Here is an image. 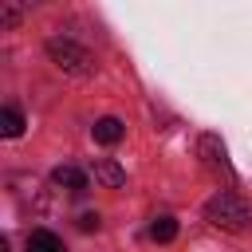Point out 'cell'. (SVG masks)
<instances>
[{"label": "cell", "mask_w": 252, "mask_h": 252, "mask_svg": "<svg viewBox=\"0 0 252 252\" xmlns=\"http://www.w3.org/2000/svg\"><path fill=\"white\" fill-rule=\"evenodd\" d=\"M205 220L217 224L220 232H248L252 228V201L240 197L236 189H217L205 201Z\"/></svg>", "instance_id": "obj_1"}, {"label": "cell", "mask_w": 252, "mask_h": 252, "mask_svg": "<svg viewBox=\"0 0 252 252\" xmlns=\"http://www.w3.org/2000/svg\"><path fill=\"white\" fill-rule=\"evenodd\" d=\"M47 55H51V63H55L59 71H67V75H75V79L94 75V55H91L83 43H75V39L51 35V39H47Z\"/></svg>", "instance_id": "obj_2"}, {"label": "cell", "mask_w": 252, "mask_h": 252, "mask_svg": "<svg viewBox=\"0 0 252 252\" xmlns=\"http://www.w3.org/2000/svg\"><path fill=\"white\" fill-rule=\"evenodd\" d=\"M197 158H201V165H205L209 177H217V181H224V185L236 181L232 161H228V150H224V142H220L217 134H201V142H197Z\"/></svg>", "instance_id": "obj_3"}, {"label": "cell", "mask_w": 252, "mask_h": 252, "mask_svg": "<svg viewBox=\"0 0 252 252\" xmlns=\"http://www.w3.org/2000/svg\"><path fill=\"white\" fill-rule=\"evenodd\" d=\"M91 173H94V181L106 185V189H122V185H126V169H122L118 161H110V158H98V161L91 165Z\"/></svg>", "instance_id": "obj_4"}, {"label": "cell", "mask_w": 252, "mask_h": 252, "mask_svg": "<svg viewBox=\"0 0 252 252\" xmlns=\"http://www.w3.org/2000/svg\"><path fill=\"white\" fill-rule=\"evenodd\" d=\"M51 181H55L59 189H67V193H83V189H87V173H83L79 165H59V169L51 173Z\"/></svg>", "instance_id": "obj_5"}, {"label": "cell", "mask_w": 252, "mask_h": 252, "mask_svg": "<svg viewBox=\"0 0 252 252\" xmlns=\"http://www.w3.org/2000/svg\"><path fill=\"white\" fill-rule=\"evenodd\" d=\"M91 134H94V142H102V146H114V142H122L126 126H122L118 118H98V122L91 126Z\"/></svg>", "instance_id": "obj_6"}, {"label": "cell", "mask_w": 252, "mask_h": 252, "mask_svg": "<svg viewBox=\"0 0 252 252\" xmlns=\"http://www.w3.org/2000/svg\"><path fill=\"white\" fill-rule=\"evenodd\" d=\"M28 252H67V248H63V240H59L55 232H47V228H35V232L28 236Z\"/></svg>", "instance_id": "obj_7"}, {"label": "cell", "mask_w": 252, "mask_h": 252, "mask_svg": "<svg viewBox=\"0 0 252 252\" xmlns=\"http://www.w3.org/2000/svg\"><path fill=\"white\" fill-rule=\"evenodd\" d=\"M0 134H4V138H20V134H24V114H20L16 106H4V110H0Z\"/></svg>", "instance_id": "obj_8"}, {"label": "cell", "mask_w": 252, "mask_h": 252, "mask_svg": "<svg viewBox=\"0 0 252 252\" xmlns=\"http://www.w3.org/2000/svg\"><path fill=\"white\" fill-rule=\"evenodd\" d=\"M150 236H154L158 244H169V240L177 236V220H173V217H154V224H150Z\"/></svg>", "instance_id": "obj_9"}, {"label": "cell", "mask_w": 252, "mask_h": 252, "mask_svg": "<svg viewBox=\"0 0 252 252\" xmlns=\"http://www.w3.org/2000/svg\"><path fill=\"white\" fill-rule=\"evenodd\" d=\"M98 224H102L98 213H83V217H79V228H83V232H98Z\"/></svg>", "instance_id": "obj_10"}, {"label": "cell", "mask_w": 252, "mask_h": 252, "mask_svg": "<svg viewBox=\"0 0 252 252\" xmlns=\"http://www.w3.org/2000/svg\"><path fill=\"white\" fill-rule=\"evenodd\" d=\"M16 24H20V12H16V4L8 0V4H4V28H16Z\"/></svg>", "instance_id": "obj_11"}, {"label": "cell", "mask_w": 252, "mask_h": 252, "mask_svg": "<svg viewBox=\"0 0 252 252\" xmlns=\"http://www.w3.org/2000/svg\"><path fill=\"white\" fill-rule=\"evenodd\" d=\"M0 252H12V248H8V240H0Z\"/></svg>", "instance_id": "obj_12"}]
</instances>
